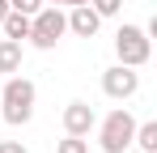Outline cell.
Masks as SVG:
<instances>
[{
	"instance_id": "obj_3",
	"label": "cell",
	"mask_w": 157,
	"mask_h": 153,
	"mask_svg": "<svg viewBox=\"0 0 157 153\" xmlns=\"http://www.w3.org/2000/svg\"><path fill=\"white\" fill-rule=\"evenodd\" d=\"M115 55H119V64H128V68H144L149 55H153V38H149V30L123 22L119 34H115Z\"/></svg>"
},
{
	"instance_id": "obj_2",
	"label": "cell",
	"mask_w": 157,
	"mask_h": 153,
	"mask_svg": "<svg viewBox=\"0 0 157 153\" xmlns=\"http://www.w3.org/2000/svg\"><path fill=\"white\" fill-rule=\"evenodd\" d=\"M94 128H98V145H102V153H128V149H132L136 119H132L128 106H115L102 124H94Z\"/></svg>"
},
{
	"instance_id": "obj_8",
	"label": "cell",
	"mask_w": 157,
	"mask_h": 153,
	"mask_svg": "<svg viewBox=\"0 0 157 153\" xmlns=\"http://www.w3.org/2000/svg\"><path fill=\"white\" fill-rule=\"evenodd\" d=\"M21 55H26V47H21L17 38H0V73L4 76L21 73Z\"/></svg>"
},
{
	"instance_id": "obj_16",
	"label": "cell",
	"mask_w": 157,
	"mask_h": 153,
	"mask_svg": "<svg viewBox=\"0 0 157 153\" xmlns=\"http://www.w3.org/2000/svg\"><path fill=\"white\" fill-rule=\"evenodd\" d=\"M4 13H9V0H0V22H4Z\"/></svg>"
},
{
	"instance_id": "obj_4",
	"label": "cell",
	"mask_w": 157,
	"mask_h": 153,
	"mask_svg": "<svg viewBox=\"0 0 157 153\" xmlns=\"http://www.w3.org/2000/svg\"><path fill=\"white\" fill-rule=\"evenodd\" d=\"M64 34H68V17H64L59 4H43V9L30 17V43L38 51H51Z\"/></svg>"
},
{
	"instance_id": "obj_12",
	"label": "cell",
	"mask_w": 157,
	"mask_h": 153,
	"mask_svg": "<svg viewBox=\"0 0 157 153\" xmlns=\"http://www.w3.org/2000/svg\"><path fill=\"white\" fill-rule=\"evenodd\" d=\"M55 153H89V140H85V136H64V140L55 145Z\"/></svg>"
},
{
	"instance_id": "obj_7",
	"label": "cell",
	"mask_w": 157,
	"mask_h": 153,
	"mask_svg": "<svg viewBox=\"0 0 157 153\" xmlns=\"http://www.w3.org/2000/svg\"><path fill=\"white\" fill-rule=\"evenodd\" d=\"M64 17H68V30H72L77 38H94V34H98V26H102V17H98L89 4H72Z\"/></svg>"
},
{
	"instance_id": "obj_1",
	"label": "cell",
	"mask_w": 157,
	"mask_h": 153,
	"mask_svg": "<svg viewBox=\"0 0 157 153\" xmlns=\"http://www.w3.org/2000/svg\"><path fill=\"white\" fill-rule=\"evenodd\" d=\"M34 98H38V89H34V81L30 76H9L4 81V89H0V115H4V124L21 128L34 119Z\"/></svg>"
},
{
	"instance_id": "obj_17",
	"label": "cell",
	"mask_w": 157,
	"mask_h": 153,
	"mask_svg": "<svg viewBox=\"0 0 157 153\" xmlns=\"http://www.w3.org/2000/svg\"><path fill=\"white\" fill-rule=\"evenodd\" d=\"M128 153H140V149H128Z\"/></svg>"
},
{
	"instance_id": "obj_5",
	"label": "cell",
	"mask_w": 157,
	"mask_h": 153,
	"mask_svg": "<svg viewBox=\"0 0 157 153\" xmlns=\"http://www.w3.org/2000/svg\"><path fill=\"white\" fill-rule=\"evenodd\" d=\"M136 89H140V73L136 68H128V64H110L102 73V94L110 102H128L136 98Z\"/></svg>"
},
{
	"instance_id": "obj_11",
	"label": "cell",
	"mask_w": 157,
	"mask_h": 153,
	"mask_svg": "<svg viewBox=\"0 0 157 153\" xmlns=\"http://www.w3.org/2000/svg\"><path fill=\"white\" fill-rule=\"evenodd\" d=\"M89 9H94L98 17H119V13H123V0H89Z\"/></svg>"
},
{
	"instance_id": "obj_6",
	"label": "cell",
	"mask_w": 157,
	"mask_h": 153,
	"mask_svg": "<svg viewBox=\"0 0 157 153\" xmlns=\"http://www.w3.org/2000/svg\"><path fill=\"white\" fill-rule=\"evenodd\" d=\"M94 124H98V115H94L89 102H68V106H64V132H68V136H89Z\"/></svg>"
},
{
	"instance_id": "obj_14",
	"label": "cell",
	"mask_w": 157,
	"mask_h": 153,
	"mask_svg": "<svg viewBox=\"0 0 157 153\" xmlns=\"http://www.w3.org/2000/svg\"><path fill=\"white\" fill-rule=\"evenodd\" d=\"M0 153H30L21 140H0Z\"/></svg>"
},
{
	"instance_id": "obj_13",
	"label": "cell",
	"mask_w": 157,
	"mask_h": 153,
	"mask_svg": "<svg viewBox=\"0 0 157 153\" xmlns=\"http://www.w3.org/2000/svg\"><path fill=\"white\" fill-rule=\"evenodd\" d=\"M9 9H17V13H26V17H34V13L43 9V0H9Z\"/></svg>"
},
{
	"instance_id": "obj_9",
	"label": "cell",
	"mask_w": 157,
	"mask_h": 153,
	"mask_svg": "<svg viewBox=\"0 0 157 153\" xmlns=\"http://www.w3.org/2000/svg\"><path fill=\"white\" fill-rule=\"evenodd\" d=\"M0 30H4V38L26 43V38H30V17H26V13H17V9H9V13H4V22H0Z\"/></svg>"
},
{
	"instance_id": "obj_15",
	"label": "cell",
	"mask_w": 157,
	"mask_h": 153,
	"mask_svg": "<svg viewBox=\"0 0 157 153\" xmlns=\"http://www.w3.org/2000/svg\"><path fill=\"white\" fill-rule=\"evenodd\" d=\"M43 4H59V9H72V4H89V0H43Z\"/></svg>"
},
{
	"instance_id": "obj_10",
	"label": "cell",
	"mask_w": 157,
	"mask_h": 153,
	"mask_svg": "<svg viewBox=\"0 0 157 153\" xmlns=\"http://www.w3.org/2000/svg\"><path fill=\"white\" fill-rule=\"evenodd\" d=\"M132 149H140V153H157V119L136 124V132H132Z\"/></svg>"
}]
</instances>
